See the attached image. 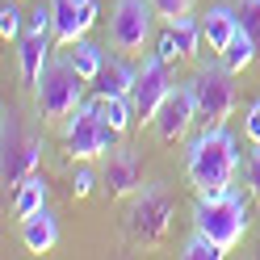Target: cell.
<instances>
[{
  "label": "cell",
  "mask_w": 260,
  "mask_h": 260,
  "mask_svg": "<svg viewBox=\"0 0 260 260\" xmlns=\"http://www.w3.org/2000/svg\"><path fill=\"white\" fill-rule=\"evenodd\" d=\"M235 168H239V143L226 130V122H206V130H198L185 143V172L198 198H222L231 189Z\"/></svg>",
  "instance_id": "obj_1"
},
{
  "label": "cell",
  "mask_w": 260,
  "mask_h": 260,
  "mask_svg": "<svg viewBox=\"0 0 260 260\" xmlns=\"http://www.w3.org/2000/svg\"><path fill=\"white\" fill-rule=\"evenodd\" d=\"M193 231H202L218 243L222 252H231L248 231V193H239L235 185L222 198H198L193 206Z\"/></svg>",
  "instance_id": "obj_2"
},
{
  "label": "cell",
  "mask_w": 260,
  "mask_h": 260,
  "mask_svg": "<svg viewBox=\"0 0 260 260\" xmlns=\"http://www.w3.org/2000/svg\"><path fill=\"white\" fill-rule=\"evenodd\" d=\"M84 84H88V80L72 68L68 55H63V59H51V63H46V72L38 76V84H34L42 118H46V122H68L72 113L84 105Z\"/></svg>",
  "instance_id": "obj_3"
},
{
  "label": "cell",
  "mask_w": 260,
  "mask_h": 260,
  "mask_svg": "<svg viewBox=\"0 0 260 260\" xmlns=\"http://www.w3.org/2000/svg\"><path fill=\"white\" fill-rule=\"evenodd\" d=\"M172 214H176V202L164 181H151L135 193V202L126 210V235L135 243H159L172 226Z\"/></svg>",
  "instance_id": "obj_4"
},
{
  "label": "cell",
  "mask_w": 260,
  "mask_h": 260,
  "mask_svg": "<svg viewBox=\"0 0 260 260\" xmlns=\"http://www.w3.org/2000/svg\"><path fill=\"white\" fill-rule=\"evenodd\" d=\"M226 63H198L193 92H198V118L202 122H226L235 113V84Z\"/></svg>",
  "instance_id": "obj_5"
},
{
  "label": "cell",
  "mask_w": 260,
  "mask_h": 260,
  "mask_svg": "<svg viewBox=\"0 0 260 260\" xmlns=\"http://www.w3.org/2000/svg\"><path fill=\"white\" fill-rule=\"evenodd\" d=\"M151 0H113L109 13V42L122 55H143V46L151 42Z\"/></svg>",
  "instance_id": "obj_6"
},
{
  "label": "cell",
  "mask_w": 260,
  "mask_h": 260,
  "mask_svg": "<svg viewBox=\"0 0 260 260\" xmlns=\"http://www.w3.org/2000/svg\"><path fill=\"white\" fill-rule=\"evenodd\" d=\"M193 122H198V92H193V80L189 84H172V92L164 96V105H159L155 118H151L155 139L159 143H181V139H189Z\"/></svg>",
  "instance_id": "obj_7"
},
{
  "label": "cell",
  "mask_w": 260,
  "mask_h": 260,
  "mask_svg": "<svg viewBox=\"0 0 260 260\" xmlns=\"http://www.w3.org/2000/svg\"><path fill=\"white\" fill-rule=\"evenodd\" d=\"M172 92V80H168V59L151 51L143 55V68H139V80H135V92H130V101H135V113L139 122H151L155 109L164 105V96Z\"/></svg>",
  "instance_id": "obj_8"
},
{
  "label": "cell",
  "mask_w": 260,
  "mask_h": 260,
  "mask_svg": "<svg viewBox=\"0 0 260 260\" xmlns=\"http://www.w3.org/2000/svg\"><path fill=\"white\" fill-rule=\"evenodd\" d=\"M63 147H68L72 159H96V155H105L101 151V96L84 101L68 118V126H63Z\"/></svg>",
  "instance_id": "obj_9"
},
{
  "label": "cell",
  "mask_w": 260,
  "mask_h": 260,
  "mask_svg": "<svg viewBox=\"0 0 260 260\" xmlns=\"http://www.w3.org/2000/svg\"><path fill=\"white\" fill-rule=\"evenodd\" d=\"M51 13H55V29H51L55 42L72 46L92 29L96 13H101V0H51Z\"/></svg>",
  "instance_id": "obj_10"
},
{
  "label": "cell",
  "mask_w": 260,
  "mask_h": 260,
  "mask_svg": "<svg viewBox=\"0 0 260 260\" xmlns=\"http://www.w3.org/2000/svg\"><path fill=\"white\" fill-rule=\"evenodd\" d=\"M105 189L113 193V198H126V193H139L143 189V155L135 147H113L105 151V172H101Z\"/></svg>",
  "instance_id": "obj_11"
},
{
  "label": "cell",
  "mask_w": 260,
  "mask_h": 260,
  "mask_svg": "<svg viewBox=\"0 0 260 260\" xmlns=\"http://www.w3.org/2000/svg\"><path fill=\"white\" fill-rule=\"evenodd\" d=\"M51 29H29V34L17 38V72L25 84H38V76L46 72L51 63Z\"/></svg>",
  "instance_id": "obj_12"
},
{
  "label": "cell",
  "mask_w": 260,
  "mask_h": 260,
  "mask_svg": "<svg viewBox=\"0 0 260 260\" xmlns=\"http://www.w3.org/2000/svg\"><path fill=\"white\" fill-rule=\"evenodd\" d=\"M239 29H243L239 9H231V5H210L206 17H202V34H206V42H210V51H218V55L235 42Z\"/></svg>",
  "instance_id": "obj_13"
},
{
  "label": "cell",
  "mask_w": 260,
  "mask_h": 260,
  "mask_svg": "<svg viewBox=\"0 0 260 260\" xmlns=\"http://www.w3.org/2000/svg\"><path fill=\"white\" fill-rule=\"evenodd\" d=\"M21 243L29 252H51L55 243H59V222H55V214L51 210H38V214H29V218H21Z\"/></svg>",
  "instance_id": "obj_14"
},
{
  "label": "cell",
  "mask_w": 260,
  "mask_h": 260,
  "mask_svg": "<svg viewBox=\"0 0 260 260\" xmlns=\"http://www.w3.org/2000/svg\"><path fill=\"white\" fill-rule=\"evenodd\" d=\"M135 80H139V68H130L122 59H109L101 68V76L92 80V92L96 96H130L135 92Z\"/></svg>",
  "instance_id": "obj_15"
},
{
  "label": "cell",
  "mask_w": 260,
  "mask_h": 260,
  "mask_svg": "<svg viewBox=\"0 0 260 260\" xmlns=\"http://www.w3.org/2000/svg\"><path fill=\"white\" fill-rule=\"evenodd\" d=\"M42 206H46V176L29 172L25 181L17 185V193H13V214H17V218H29V214H38Z\"/></svg>",
  "instance_id": "obj_16"
},
{
  "label": "cell",
  "mask_w": 260,
  "mask_h": 260,
  "mask_svg": "<svg viewBox=\"0 0 260 260\" xmlns=\"http://www.w3.org/2000/svg\"><path fill=\"white\" fill-rule=\"evenodd\" d=\"M68 59H72V68L80 72L92 84L96 76H101V68H105V46H96V42H88V38H80V42H72V51H68Z\"/></svg>",
  "instance_id": "obj_17"
},
{
  "label": "cell",
  "mask_w": 260,
  "mask_h": 260,
  "mask_svg": "<svg viewBox=\"0 0 260 260\" xmlns=\"http://www.w3.org/2000/svg\"><path fill=\"white\" fill-rule=\"evenodd\" d=\"M101 118L126 135V130L139 122V113H135V101H130V96H101Z\"/></svg>",
  "instance_id": "obj_18"
},
{
  "label": "cell",
  "mask_w": 260,
  "mask_h": 260,
  "mask_svg": "<svg viewBox=\"0 0 260 260\" xmlns=\"http://www.w3.org/2000/svg\"><path fill=\"white\" fill-rule=\"evenodd\" d=\"M256 51H260V42L248 34V29H239V34H235V42L231 46H226V51L218 55L222 63H226V68H231V72H243V68H248V63L256 59Z\"/></svg>",
  "instance_id": "obj_19"
},
{
  "label": "cell",
  "mask_w": 260,
  "mask_h": 260,
  "mask_svg": "<svg viewBox=\"0 0 260 260\" xmlns=\"http://www.w3.org/2000/svg\"><path fill=\"white\" fill-rule=\"evenodd\" d=\"M168 29H172V38H176V46H181V59H193V55H198V42L206 38V34H202V21H193L189 13H185V17H176V21H168Z\"/></svg>",
  "instance_id": "obj_20"
},
{
  "label": "cell",
  "mask_w": 260,
  "mask_h": 260,
  "mask_svg": "<svg viewBox=\"0 0 260 260\" xmlns=\"http://www.w3.org/2000/svg\"><path fill=\"white\" fill-rule=\"evenodd\" d=\"M21 147H25V139H21V126H17V113H5V176L17 168V159H21Z\"/></svg>",
  "instance_id": "obj_21"
},
{
  "label": "cell",
  "mask_w": 260,
  "mask_h": 260,
  "mask_svg": "<svg viewBox=\"0 0 260 260\" xmlns=\"http://www.w3.org/2000/svg\"><path fill=\"white\" fill-rule=\"evenodd\" d=\"M181 256H185V260H222L226 252H222V248H218V243L210 239V235H202V231H193V235L185 239V248H181Z\"/></svg>",
  "instance_id": "obj_22"
},
{
  "label": "cell",
  "mask_w": 260,
  "mask_h": 260,
  "mask_svg": "<svg viewBox=\"0 0 260 260\" xmlns=\"http://www.w3.org/2000/svg\"><path fill=\"white\" fill-rule=\"evenodd\" d=\"M0 38L5 42L21 38V5L17 0H5V5H0Z\"/></svg>",
  "instance_id": "obj_23"
},
{
  "label": "cell",
  "mask_w": 260,
  "mask_h": 260,
  "mask_svg": "<svg viewBox=\"0 0 260 260\" xmlns=\"http://www.w3.org/2000/svg\"><path fill=\"white\" fill-rule=\"evenodd\" d=\"M239 21H243V29H248V34L260 42V0H239Z\"/></svg>",
  "instance_id": "obj_24"
},
{
  "label": "cell",
  "mask_w": 260,
  "mask_h": 260,
  "mask_svg": "<svg viewBox=\"0 0 260 260\" xmlns=\"http://www.w3.org/2000/svg\"><path fill=\"white\" fill-rule=\"evenodd\" d=\"M151 9H155V17L176 21V17H185V13L193 9V0H151Z\"/></svg>",
  "instance_id": "obj_25"
},
{
  "label": "cell",
  "mask_w": 260,
  "mask_h": 260,
  "mask_svg": "<svg viewBox=\"0 0 260 260\" xmlns=\"http://www.w3.org/2000/svg\"><path fill=\"white\" fill-rule=\"evenodd\" d=\"M243 135H248V143H260V96L243 113Z\"/></svg>",
  "instance_id": "obj_26"
},
{
  "label": "cell",
  "mask_w": 260,
  "mask_h": 260,
  "mask_svg": "<svg viewBox=\"0 0 260 260\" xmlns=\"http://www.w3.org/2000/svg\"><path fill=\"white\" fill-rule=\"evenodd\" d=\"M155 51L164 55L168 63H176V59H181V46H176V38H172V29H164V34L155 38Z\"/></svg>",
  "instance_id": "obj_27"
},
{
  "label": "cell",
  "mask_w": 260,
  "mask_h": 260,
  "mask_svg": "<svg viewBox=\"0 0 260 260\" xmlns=\"http://www.w3.org/2000/svg\"><path fill=\"white\" fill-rule=\"evenodd\" d=\"M248 185L260 198V143H252V155H248Z\"/></svg>",
  "instance_id": "obj_28"
},
{
  "label": "cell",
  "mask_w": 260,
  "mask_h": 260,
  "mask_svg": "<svg viewBox=\"0 0 260 260\" xmlns=\"http://www.w3.org/2000/svg\"><path fill=\"white\" fill-rule=\"evenodd\" d=\"M92 185H96V176H92L88 168H80V172L72 176V193H76V198H84V193H92Z\"/></svg>",
  "instance_id": "obj_29"
}]
</instances>
